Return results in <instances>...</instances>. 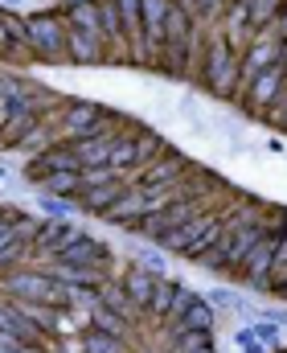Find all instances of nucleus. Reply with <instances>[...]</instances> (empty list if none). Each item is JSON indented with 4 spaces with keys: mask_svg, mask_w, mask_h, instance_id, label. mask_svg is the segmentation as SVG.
<instances>
[{
    "mask_svg": "<svg viewBox=\"0 0 287 353\" xmlns=\"http://www.w3.org/2000/svg\"><path fill=\"white\" fill-rule=\"evenodd\" d=\"M169 8H173V0H140V25H144V54L148 58H160Z\"/></svg>",
    "mask_w": 287,
    "mask_h": 353,
    "instance_id": "obj_9",
    "label": "nucleus"
},
{
    "mask_svg": "<svg viewBox=\"0 0 287 353\" xmlns=\"http://www.w3.org/2000/svg\"><path fill=\"white\" fill-rule=\"evenodd\" d=\"M267 33H275L279 41H287V0H284V8H279V17H275V25H271Z\"/></svg>",
    "mask_w": 287,
    "mask_h": 353,
    "instance_id": "obj_40",
    "label": "nucleus"
},
{
    "mask_svg": "<svg viewBox=\"0 0 287 353\" xmlns=\"http://www.w3.org/2000/svg\"><path fill=\"white\" fill-rule=\"evenodd\" d=\"M91 329H103V333H119V337H127V321H123V316H115V312H107V308H95Z\"/></svg>",
    "mask_w": 287,
    "mask_h": 353,
    "instance_id": "obj_34",
    "label": "nucleus"
},
{
    "mask_svg": "<svg viewBox=\"0 0 287 353\" xmlns=\"http://www.w3.org/2000/svg\"><path fill=\"white\" fill-rule=\"evenodd\" d=\"M185 173H193L189 157L164 152V157H156L152 165H144V169L136 173V185H131V189H140V193H148V189H169V185H181Z\"/></svg>",
    "mask_w": 287,
    "mask_h": 353,
    "instance_id": "obj_7",
    "label": "nucleus"
},
{
    "mask_svg": "<svg viewBox=\"0 0 287 353\" xmlns=\"http://www.w3.org/2000/svg\"><path fill=\"white\" fill-rule=\"evenodd\" d=\"M98 29H103L107 50H111V46H127L123 21H119V4H115V0H98Z\"/></svg>",
    "mask_w": 287,
    "mask_h": 353,
    "instance_id": "obj_25",
    "label": "nucleus"
},
{
    "mask_svg": "<svg viewBox=\"0 0 287 353\" xmlns=\"http://www.w3.org/2000/svg\"><path fill=\"white\" fill-rule=\"evenodd\" d=\"M209 353H217V350H209Z\"/></svg>",
    "mask_w": 287,
    "mask_h": 353,
    "instance_id": "obj_43",
    "label": "nucleus"
},
{
    "mask_svg": "<svg viewBox=\"0 0 287 353\" xmlns=\"http://www.w3.org/2000/svg\"><path fill=\"white\" fill-rule=\"evenodd\" d=\"M275 62H284V41H279L275 33H255L251 46H246V54H242V87H246L255 74H263L267 66H275Z\"/></svg>",
    "mask_w": 287,
    "mask_h": 353,
    "instance_id": "obj_8",
    "label": "nucleus"
},
{
    "mask_svg": "<svg viewBox=\"0 0 287 353\" xmlns=\"http://www.w3.org/2000/svg\"><path fill=\"white\" fill-rule=\"evenodd\" d=\"M4 288L21 304H50V308L70 304V288H62L50 271H4Z\"/></svg>",
    "mask_w": 287,
    "mask_h": 353,
    "instance_id": "obj_3",
    "label": "nucleus"
},
{
    "mask_svg": "<svg viewBox=\"0 0 287 353\" xmlns=\"http://www.w3.org/2000/svg\"><path fill=\"white\" fill-rule=\"evenodd\" d=\"M58 263H74V267H111V247L103 243V239H91V234H78L62 255H58Z\"/></svg>",
    "mask_w": 287,
    "mask_h": 353,
    "instance_id": "obj_12",
    "label": "nucleus"
},
{
    "mask_svg": "<svg viewBox=\"0 0 287 353\" xmlns=\"http://www.w3.org/2000/svg\"><path fill=\"white\" fill-rule=\"evenodd\" d=\"M144 214H148V210H144V193H140V189H123V197H119L103 218H107V222H115V226L136 230V226L144 222Z\"/></svg>",
    "mask_w": 287,
    "mask_h": 353,
    "instance_id": "obj_20",
    "label": "nucleus"
},
{
    "mask_svg": "<svg viewBox=\"0 0 287 353\" xmlns=\"http://www.w3.org/2000/svg\"><path fill=\"white\" fill-rule=\"evenodd\" d=\"M21 255H29V247H25V243H21V239H17V243H8V247H4V251H0V271H8V267L17 263V259H21Z\"/></svg>",
    "mask_w": 287,
    "mask_h": 353,
    "instance_id": "obj_39",
    "label": "nucleus"
},
{
    "mask_svg": "<svg viewBox=\"0 0 287 353\" xmlns=\"http://www.w3.org/2000/svg\"><path fill=\"white\" fill-rule=\"evenodd\" d=\"M17 214H21V210H4V218H0V251H4L8 243H17V226H12Z\"/></svg>",
    "mask_w": 287,
    "mask_h": 353,
    "instance_id": "obj_38",
    "label": "nucleus"
},
{
    "mask_svg": "<svg viewBox=\"0 0 287 353\" xmlns=\"http://www.w3.org/2000/svg\"><path fill=\"white\" fill-rule=\"evenodd\" d=\"M111 169H115L119 176L140 169V157H136V136H123V132H119V144H115V152H111Z\"/></svg>",
    "mask_w": 287,
    "mask_h": 353,
    "instance_id": "obj_29",
    "label": "nucleus"
},
{
    "mask_svg": "<svg viewBox=\"0 0 287 353\" xmlns=\"http://www.w3.org/2000/svg\"><path fill=\"white\" fill-rule=\"evenodd\" d=\"M197 300H201V296L193 292L189 283H181V288H177V296H173V308H169V316H164V325L173 329V325H177V321H181V316H185V312L193 308V304H197Z\"/></svg>",
    "mask_w": 287,
    "mask_h": 353,
    "instance_id": "obj_33",
    "label": "nucleus"
},
{
    "mask_svg": "<svg viewBox=\"0 0 287 353\" xmlns=\"http://www.w3.org/2000/svg\"><path fill=\"white\" fill-rule=\"evenodd\" d=\"M246 4H251V25H255V33H267V29L275 25L279 8H284V0H246Z\"/></svg>",
    "mask_w": 287,
    "mask_h": 353,
    "instance_id": "obj_31",
    "label": "nucleus"
},
{
    "mask_svg": "<svg viewBox=\"0 0 287 353\" xmlns=\"http://www.w3.org/2000/svg\"><path fill=\"white\" fill-rule=\"evenodd\" d=\"M164 152H169V144H164V136H160V132H140V136H136L140 169H144V165H152V161H156V157H164ZM140 169H136V173H140Z\"/></svg>",
    "mask_w": 287,
    "mask_h": 353,
    "instance_id": "obj_30",
    "label": "nucleus"
},
{
    "mask_svg": "<svg viewBox=\"0 0 287 353\" xmlns=\"http://www.w3.org/2000/svg\"><path fill=\"white\" fill-rule=\"evenodd\" d=\"M66 54H70V62H78V66H95V62L107 58V41L83 33V29H74V25H66Z\"/></svg>",
    "mask_w": 287,
    "mask_h": 353,
    "instance_id": "obj_15",
    "label": "nucleus"
},
{
    "mask_svg": "<svg viewBox=\"0 0 287 353\" xmlns=\"http://www.w3.org/2000/svg\"><path fill=\"white\" fill-rule=\"evenodd\" d=\"M37 205H41V214H50V218H66V214L78 210V201H62V197H50V193H37Z\"/></svg>",
    "mask_w": 287,
    "mask_h": 353,
    "instance_id": "obj_35",
    "label": "nucleus"
},
{
    "mask_svg": "<svg viewBox=\"0 0 287 353\" xmlns=\"http://www.w3.org/2000/svg\"><path fill=\"white\" fill-rule=\"evenodd\" d=\"M123 189H127L123 181H111V185L83 189V193H78V210H87V214H98V218H103V214H107V210H111V205L123 197Z\"/></svg>",
    "mask_w": 287,
    "mask_h": 353,
    "instance_id": "obj_22",
    "label": "nucleus"
},
{
    "mask_svg": "<svg viewBox=\"0 0 287 353\" xmlns=\"http://www.w3.org/2000/svg\"><path fill=\"white\" fill-rule=\"evenodd\" d=\"M29 50V37H25V21L8 8H0V50Z\"/></svg>",
    "mask_w": 287,
    "mask_h": 353,
    "instance_id": "obj_27",
    "label": "nucleus"
},
{
    "mask_svg": "<svg viewBox=\"0 0 287 353\" xmlns=\"http://www.w3.org/2000/svg\"><path fill=\"white\" fill-rule=\"evenodd\" d=\"M209 350H213V333H205V329L173 337V353H209Z\"/></svg>",
    "mask_w": 287,
    "mask_h": 353,
    "instance_id": "obj_32",
    "label": "nucleus"
},
{
    "mask_svg": "<svg viewBox=\"0 0 287 353\" xmlns=\"http://www.w3.org/2000/svg\"><path fill=\"white\" fill-rule=\"evenodd\" d=\"M201 87H209L213 94H222V99H230L234 90L242 87V58H238V50L222 33L209 37L205 62H201Z\"/></svg>",
    "mask_w": 287,
    "mask_h": 353,
    "instance_id": "obj_1",
    "label": "nucleus"
},
{
    "mask_svg": "<svg viewBox=\"0 0 287 353\" xmlns=\"http://www.w3.org/2000/svg\"><path fill=\"white\" fill-rule=\"evenodd\" d=\"M213 321H217L213 304H209V300H197V304H193L189 312H185V316H181L173 329H169V333H173V337H177V333H193V329H205V333H213Z\"/></svg>",
    "mask_w": 287,
    "mask_h": 353,
    "instance_id": "obj_24",
    "label": "nucleus"
},
{
    "mask_svg": "<svg viewBox=\"0 0 287 353\" xmlns=\"http://www.w3.org/2000/svg\"><path fill=\"white\" fill-rule=\"evenodd\" d=\"M50 275L62 283V288H87V292H98L107 283V271L103 267H74V263H58L50 267Z\"/></svg>",
    "mask_w": 287,
    "mask_h": 353,
    "instance_id": "obj_16",
    "label": "nucleus"
},
{
    "mask_svg": "<svg viewBox=\"0 0 287 353\" xmlns=\"http://www.w3.org/2000/svg\"><path fill=\"white\" fill-rule=\"evenodd\" d=\"M119 4V21H123V37H127V50L140 58L144 54V25H140V0H115Z\"/></svg>",
    "mask_w": 287,
    "mask_h": 353,
    "instance_id": "obj_23",
    "label": "nucleus"
},
{
    "mask_svg": "<svg viewBox=\"0 0 287 353\" xmlns=\"http://www.w3.org/2000/svg\"><path fill=\"white\" fill-rule=\"evenodd\" d=\"M111 123H115V115H107L98 103H87V99H78V103H70V107L62 111V128H66L70 140L103 136V132H111Z\"/></svg>",
    "mask_w": 287,
    "mask_h": 353,
    "instance_id": "obj_6",
    "label": "nucleus"
},
{
    "mask_svg": "<svg viewBox=\"0 0 287 353\" xmlns=\"http://www.w3.org/2000/svg\"><path fill=\"white\" fill-rule=\"evenodd\" d=\"M83 230H74V226H66V218H45L41 222V230H37V239L29 243V255H62L74 239H78Z\"/></svg>",
    "mask_w": 287,
    "mask_h": 353,
    "instance_id": "obj_10",
    "label": "nucleus"
},
{
    "mask_svg": "<svg viewBox=\"0 0 287 353\" xmlns=\"http://www.w3.org/2000/svg\"><path fill=\"white\" fill-rule=\"evenodd\" d=\"M255 337H259L267 350H271V345L279 350V341H284V337H279V325H271V321H259V325H255Z\"/></svg>",
    "mask_w": 287,
    "mask_h": 353,
    "instance_id": "obj_36",
    "label": "nucleus"
},
{
    "mask_svg": "<svg viewBox=\"0 0 287 353\" xmlns=\"http://www.w3.org/2000/svg\"><path fill=\"white\" fill-rule=\"evenodd\" d=\"M95 304H98V308H107V312H115V316H123L127 325L140 316V308L131 304V296L123 292V283H111V279H107V283L95 292Z\"/></svg>",
    "mask_w": 287,
    "mask_h": 353,
    "instance_id": "obj_21",
    "label": "nucleus"
},
{
    "mask_svg": "<svg viewBox=\"0 0 287 353\" xmlns=\"http://www.w3.org/2000/svg\"><path fill=\"white\" fill-rule=\"evenodd\" d=\"M275 259H279V230H267L259 243H255V251L242 259L238 267V279H246V283H255L259 292H271V275H275Z\"/></svg>",
    "mask_w": 287,
    "mask_h": 353,
    "instance_id": "obj_5",
    "label": "nucleus"
},
{
    "mask_svg": "<svg viewBox=\"0 0 287 353\" xmlns=\"http://www.w3.org/2000/svg\"><path fill=\"white\" fill-rule=\"evenodd\" d=\"M177 288H181V279H169V275L156 279V292H152V304H148V316H152V321H164V316H169Z\"/></svg>",
    "mask_w": 287,
    "mask_h": 353,
    "instance_id": "obj_28",
    "label": "nucleus"
},
{
    "mask_svg": "<svg viewBox=\"0 0 287 353\" xmlns=\"http://www.w3.org/2000/svg\"><path fill=\"white\" fill-rule=\"evenodd\" d=\"M115 144H119V132H103V136H91V140H70V148L78 157V169H107Z\"/></svg>",
    "mask_w": 287,
    "mask_h": 353,
    "instance_id": "obj_13",
    "label": "nucleus"
},
{
    "mask_svg": "<svg viewBox=\"0 0 287 353\" xmlns=\"http://www.w3.org/2000/svg\"><path fill=\"white\" fill-rule=\"evenodd\" d=\"M12 353H45V350H41V345H17Z\"/></svg>",
    "mask_w": 287,
    "mask_h": 353,
    "instance_id": "obj_42",
    "label": "nucleus"
},
{
    "mask_svg": "<svg viewBox=\"0 0 287 353\" xmlns=\"http://www.w3.org/2000/svg\"><path fill=\"white\" fill-rule=\"evenodd\" d=\"M275 115H279V123L287 128V94L279 99V103H275V107H271V111H267V119H275Z\"/></svg>",
    "mask_w": 287,
    "mask_h": 353,
    "instance_id": "obj_41",
    "label": "nucleus"
},
{
    "mask_svg": "<svg viewBox=\"0 0 287 353\" xmlns=\"http://www.w3.org/2000/svg\"><path fill=\"white\" fill-rule=\"evenodd\" d=\"M83 169H58V173L41 176L37 181V193H50V197H62V201H78L83 193Z\"/></svg>",
    "mask_w": 287,
    "mask_h": 353,
    "instance_id": "obj_19",
    "label": "nucleus"
},
{
    "mask_svg": "<svg viewBox=\"0 0 287 353\" xmlns=\"http://www.w3.org/2000/svg\"><path fill=\"white\" fill-rule=\"evenodd\" d=\"M25 37L29 54L41 62H70L66 54V17L62 12H33L25 17Z\"/></svg>",
    "mask_w": 287,
    "mask_h": 353,
    "instance_id": "obj_2",
    "label": "nucleus"
},
{
    "mask_svg": "<svg viewBox=\"0 0 287 353\" xmlns=\"http://www.w3.org/2000/svg\"><path fill=\"white\" fill-rule=\"evenodd\" d=\"M58 169H78V157H74V148H70V144H54V148H45L41 157H33V161H29V169H25V173L33 176V181H41V176L58 173Z\"/></svg>",
    "mask_w": 287,
    "mask_h": 353,
    "instance_id": "obj_18",
    "label": "nucleus"
},
{
    "mask_svg": "<svg viewBox=\"0 0 287 353\" xmlns=\"http://www.w3.org/2000/svg\"><path fill=\"white\" fill-rule=\"evenodd\" d=\"M217 218H222V214H209V210H201V214H197V218H189L185 226H177L173 234H164V239H160V247H164V251H177V255H185L193 243H197V239L209 230V226H217Z\"/></svg>",
    "mask_w": 287,
    "mask_h": 353,
    "instance_id": "obj_14",
    "label": "nucleus"
},
{
    "mask_svg": "<svg viewBox=\"0 0 287 353\" xmlns=\"http://www.w3.org/2000/svg\"><path fill=\"white\" fill-rule=\"evenodd\" d=\"M284 94H287V70H284V62H275V66H267L263 74H255L242 87V107L251 115H267Z\"/></svg>",
    "mask_w": 287,
    "mask_h": 353,
    "instance_id": "obj_4",
    "label": "nucleus"
},
{
    "mask_svg": "<svg viewBox=\"0 0 287 353\" xmlns=\"http://www.w3.org/2000/svg\"><path fill=\"white\" fill-rule=\"evenodd\" d=\"M156 279H160V275H152L148 267L131 263L127 271H123V279H119V283H123V292L131 296V304H136L140 312H148V304H152V292H156Z\"/></svg>",
    "mask_w": 287,
    "mask_h": 353,
    "instance_id": "obj_17",
    "label": "nucleus"
},
{
    "mask_svg": "<svg viewBox=\"0 0 287 353\" xmlns=\"http://www.w3.org/2000/svg\"><path fill=\"white\" fill-rule=\"evenodd\" d=\"M234 341H238V350H242V353H267V345L255 337V329H238V333H234Z\"/></svg>",
    "mask_w": 287,
    "mask_h": 353,
    "instance_id": "obj_37",
    "label": "nucleus"
},
{
    "mask_svg": "<svg viewBox=\"0 0 287 353\" xmlns=\"http://www.w3.org/2000/svg\"><path fill=\"white\" fill-rule=\"evenodd\" d=\"M0 218H4V214H0Z\"/></svg>",
    "mask_w": 287,
    "mask_h": 353,
    "instance_id": "obj_44",
    "label": "nucleus"
},
{
    "mask_svg": "<svg viewBox=\"0 0 287 353\" xmlns=\"http://www.w3.org/2000/svg\"><path fill=\"white\" fill-rule=\"evenodd\" d=\"M37 128H41V123H37V107H33V103H8V107H4L0 140H4V144H25Z\"/></svg>",
    "mask_w": 287,
    "mask_h": 353,
    "instance_id": "obj_11",
    "label": "nucleus"
},
{
    "mask_svg": "<svg viewBox=\"0 0 287 353\" xmlns=\"http://www.w3.org/2000/svg\"><path fill=\"white\" fill-rule=\"evenodd\" d=\"M83 353H131V341L119 337V333L87 329V333H83Z\"/></svg>",
    "mask_w": 287,
    "mask_h": 353,
    "instance_id": "obj_26",
    "label": "nucleus"
}]
</instances>
